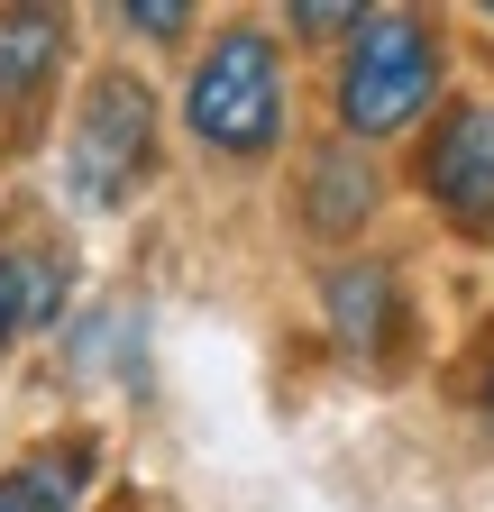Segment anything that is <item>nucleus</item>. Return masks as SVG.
Wrapping results in <instances>:
<instances>
[{
  "label": "nucleus",
  "mask_w": 494,
  "mask_h": 512,
  "mask_svg": "<svg viewBox=\"0 0 494 512\" xmlns=\"http://www.w3.org/2000/svg\"><path fill=\"white\" fill-rule=\"evenodd\" d=\"M284 28H293V37H348V28H357V0H293Z\"/></svg>",
  "instance_id": "obj_10"
},
{
  "label": "nucleus",
  "mask_w": 494,
  "mask_h": 512,
  "mask_svg": "<svg viewBox=\"0 0 494 512\" xmlns=\"http://www.w3.org/2000/svg\"><path fill=\"white\" fill-rule=\"evenodd\" d=\"M147 165H156V101H147V83L92 74V92L74 110V138H65L74 192L92 211H110V202H129V192L147 183Z\"/></svg>",
  "instance_id": "obj_3"
},
{
  "label": "nucleus",
  "mask_w": 494,
  "mask_h": 512,
  "mask_svg": "<svg viewBox=\"0 0 494 512\" xmlns=\"http://www.w3.org/2000/svg\"><path fill=\"white\" fill-rule=\"evenodd\" d=\"M119 19H129V28H147V37H183V28H193V10H183V0H147V10L129 0Z\"/></svg>",
  "instance_id": "obj_11"
},
{
  "label": "nucleus",
  "mask_w": 494,
  "mask_h": 512,
  "mask_svg": "<svg viewBox=\"0 0 494 512\" xmlns=\"http://www.w3.org/2000/svg\"><path fill=\"white\" fill-rule=\"evenodd\" d=\"M376 202H385V174H376L366 147L330 138L312 165H302V220H312L321 238H357L366 220H376Z\"/></svg>",
  "instance_id": "obj_5"
},
{
  "label": "nucleus",
  "mask_w": 494,
  "mask_h": 512,
  "mask_svg": "<svg viewBox=\"0 0 494 512\" xmlns=\"http://www.w3.org/2000/svg\"><path fill=\"white\" fill-rule=\"evenodd\" d=\"M476 412H485V430H494V357H485V384H476Z\"/></svg>",
  "instance_id": "obj_12"
},
{
  "label": "nucleus",
  "mask_w": 494,
  "mask_h": 512,
  "mask_svg": "<svg viewBox=\"0 0 494 512\" xmlns=\"http://www.w3.org/2000/svg\"><path fill=\"white\" fill-rule=\"evenodd\" d=\"M183 119L211 156H266L284 138V55L257 19H229L183 83Z\"/></svg>",
  "instance_id": "obj_2"
},
{
  "label": "nucleus",
  "mask_w": 494,
  "mask_h": 512,
  "mask_svg": "<svg viewBox=\"0 0 494 512\" xmlns=\"http://www.w3.org/2000/svg\"><path fill=\"white\" fill-rule=\"evenodd\" d=\"M421 202L458 220V229H494V101H449L421 138Z\"/></svg>",
  "instance_id": "obj_4"
},
{
  "label": "nucleus",
  "mask_w": 494,
  "mask_h": 512,
  "mask_svg": "<svg viewBox=\"0 0 494 512\" xmlns=\"http://www.w3.org/2000/svg\"><path fill=\"white\" fill-rule=\"evenodd\" d=\"M55 64H65V19L55 10H0V110H28Z\"/></svg>",
  "instance_id": "obj_6"
},
{
  "label": "nucleus",
  "mask_w": 494,
  "mask_h": 512,
  "mask_svg": "<svg viewBox=\"0 0 494 512\" xmlns=\"http://www.w3.org/2000/svg\"><path fill=\"white\" fill-rule=\"evenodd\" d=\"M83 476H92V439H55V448H37V458H19L0 476V512H74Z\"/></svg>",
  "instance_id": "obj_8"
},
{
  "label": "nucleus",
  "mask_w": 494,
  "mask_h": 512,
  "mask_svg": "<svg viewBox=\"0 0 494 512\" xmlns=\"http://www.w3.org/2000/svg\"><path fill=\"white\" fill-rule=\"evenodd\" d=\"M449 74V46L421 10H357L348 28V55H339V83H330V110H339V138L366 147V138H403V128L430 110Z\"/></svg>",
  "instance_id": "obj_1"
},
{
  "label": "nucleus",
  "mask_w": 494,
  "mask_h": 512,
  "mask_svg": "<svg viewBox=\"0 0 494 512\" xmlns=\"http://www.w3.org/2000/svg\"><path fill=\"white\" fill-rule=\"evenodd\" d=\"M55 302H65L55 256H46V247H0V348H19L28 330H46Z\"/></svg>",
  "instance_id": "obj_9"
},
{
  "label": "nucleus",
  "mask_w": 494,
  "mask_h": 512,
  "mask_svg": "<svg viewBox=\"0 0 494 512\" xmlns=\"http://www.w3.org/2000/svg\"><path fill=\"white\" fill-rule=\"evenodd\" d=\"M321 302H330V330L348 348H376L394 330V266H385V256H348V266H330Z\"/></svg>",
  "instance_id": "obj_7"
}]
</instances>
